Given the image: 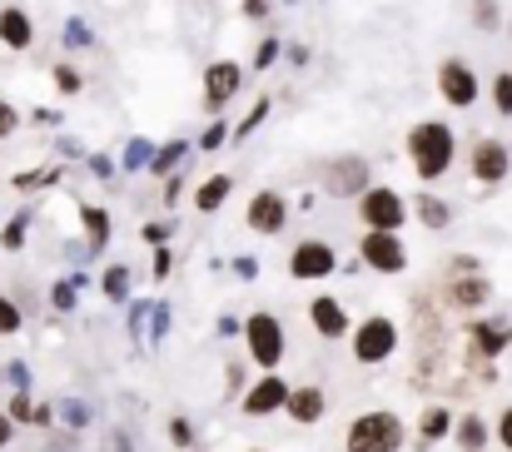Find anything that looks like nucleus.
<instances>
[{
  "instance_id": "1",
  "label": "nucleus",
  "mask_w": 512,
  "mask_h": 452,
  "mask_svg": "<svg viewBox=\"0 0 512 452\" xmlns=\"http://www.w3.org/2000/svg\"><path fill=\"white\" fill-rule=\"evenodd\" d=\"M408 154H413L418 179L448 174V164H453V130H448L443 120H423V125L408 135Z\"/></svg>"
},
{
  "instance_id": "2",
  "label": "nucleus",
  "mask_w": 512,
  "mask_h": 452,
  "mask_svg": "<svg viewBox=\"0 0 512 452\" xmlns=\"http://www.w3.org/2000/svg\"><path fill=\"white\" fill-rule=\"evenodd\" d=\"M403 448V423L393 413H363L348 428V452H398Z\"/></svg>"
},
{
  "instance_id": "3",
  "label": "nucleus",
  "mask_w": 512,
  "mask_h": 452,
  "mask_svg": "<svg viewBox=\"0 0 512 452\" xmlns=\"http://www.w3.org/2000/svg\"><path fill=\"white\" fill-rule=\"evenodd\" d=\"M244 333H249L254 363H259V368H279V358H284V328H279V318H274V313H254Z\"/></svg>"
},
{
  "instance_id": "4",
  "label": "nucleus",
  "mask_w": 512,
  "mask_h": 452,
  "mask_svg": "<svg viewBox=\"0 0 512 452\" xmlns=\"http://www.w3.org/2000/svg\"><path fill=\"white\" fill-rule=\"evenodd\" d=\"M393 348H398V328H393L388 318L358 323V333H353V358H358V363H383Z\"/></svg>"
},
{
  "instance_id": "5",
  "label": "nucleus",
  "mask_w": 512,
  "mask_h": 452,
  "mask_svg": "<svg viewBox=\"0 0 512 452\" xmlns=\"http://www.w3.org/2000/svg\"><path fill=\"white\" fill-rule=\"evenodd\" d=\"M334 269H339V259H334V249L324 239H309V244H299L289 254V274L294 279H329Z\"/></svg>"
},
{
  "instance_id": "6",
  "label": "nucleus",
  "mask_w": 512,
  "mask_h": 452,
  "mask_svg": "<svg viewBox=\"0 0 512 452\" xmlns=\"http://www.w3.org/2000/svg\"><path fill=\"white\" fill-rule=\"evenodd\" d=\"M363 219H368V229H398L403 224V199L393 194V189H363Z\"/></svg>"
},
{
  "instance_id": "7",
  "label": "nucleus",
  "mask_w": 512,
  "mask_h": 452,
  "mask_svg": "<svg viewBox=\"0 0 512 452\" xmlns=\"http://www.w3.org/2000/svg\"><path fill=\"white\" fill-rule=\"evenodd\" d=\"M363 264H373L378 274H398V269L408 264L398 234H388V229H368V239H363Z\"/></svg>"
},
{
  "instance_id": "8",
  "label": "nucleus",
  "mask_w": 512,
  "mask_h": 452,
  "mask_svg": "<svg viewBox=\"0 0 512 452\" xmlns=\"http://www.w3.org/2000/svg\"><path fill=\"white\" fill-rule=\"evenodd\" d=\"M438 85H443V100H448V105H473V100H478V75H473L463 60H448V65L438 70Z\"/></svg>"
},
{
  "instance_id": "9",
  "label": "nucleus",
  "mask_w": 512,
  "mask_h": 452,
  "mask_svg": "<svg viewBox=\"0 0 512 452\" xmlns=\"http://www.w3.org/2000/svg\"><path fill=\"white\" fill-rule=\"evenodd\" d=\"M284 219H289L284 194H274V189L254 194V204H249V229H254V234H279V229H284Z\"/></svg>"
},
{
  "instance_id": "10",
  "label": "nucleus",
  "mask_w": 512,
  "mask_h": 452,
  "mask_svg": "<svg viewBox=\"0 0 512 452\" xmlns=\"http://www.w3.org/2000/svg\"><path fill=\"white\" fill-rule=\"evenodd\" d=\"M284 398H289V388H284L274 373H264V378L244 393V413H249V418H269V413L284 408Z\"/></svg>"
},
{
  "instance_id": "11",
  "label": "nucleus",
  "mask_w": 512,
  "mask_h": 452,
  "mask_svg": "<svg viewBox=\"0 0 512 452\" xmlns=\"http://www.w3.org/2000/svg\"><path fill=\"white\" fill-rule=\"evenodd\" d=\"M473 174H478L483 184H498V179L508 174V150H503L498 140H478V145H473Z\"/></svg>"
},
{
  "instance_id": "12",
  "label": "nucleus",
  "mask_w": 512,
  "mask_h": 452,
  "mask_svg": "<svg viewBox=\"0 0 512 452\" xmlns=\"http://www.w3.org/2000/svg\"><path fill=\"white\" fill-rule=\"evenodd\" d=\"M239 80H244V70H239L234 60L209 65V75H204V100H209V105H224V100L239 90Z\"/></svg>"
},
{
  "instance_id": "13",
  "label": "nucleus",
  "mask_w": 512,
  "mask_h": 452,
  "mask_svg": "<svg viewBox=\"0 0 512 452\" xmlns=\"http://www.w3.org/2000/svg\"><path fill=\"white\" fill-rule=\"evenodd\" d=\"M30 40H35L30 15H25L20 5H5V10H0V45H10V50H30Z\"/></svg>"
},
{
  "instance_id": "14",
  "label": "nucleus",
  "mask_w": 512,
  "mask_h": 452,
  "mask_svg": "<svg viewBox=\"0 0 512 452\" xmlns=\"http://www.w3.org/2000/svg\"><path fill=\"white\" fill-rule=\"evenodd\" d=\"M363 179H368V164H363V159H334L329 174H324V184H329L334 194H358Z\"/></svg>"
},
{
  "instance_id": "15",
  "label": "nucleus",
  "mask_w": 512,
  "mask_h": 452,
  "mask_svg": "<svg viewBox=\"0 0 512 452\" xmlns=\"http://www.w3.org/2000/svg\"><path fill=\"white\" fill-rule=\"evenodd\" d=\"M284 408H289L294 423H319L324 418V388H289Z\"/></svg>"
},
{
  "instance_id": "16",
  "label": "nucleus",
  "mask_w": 512,
  "mask_h": 452,
  "mask_svg": "<svg viewBox=\"0 0 512 452\" xmlns=\"http://www.w3.org/2000/svg\"><path fill=\"white\" fill-rule=\"evenodd\" d=\"M473 343H478V363H488L493 353H503L512 343V323H473Z\"/></svg>"
},
{
  "instance_id": "17",
  "label": "nucleus",
  "mask_w": 512,
  "mask_h": 452,
  "mask_svg": "<svg viewBox=\"0 0 512 452\" xmlns=\"http://www.w3.org/2000/svg\"><path fill=\"white\" fill-rule=\"evenodd\" d=\"M309 318H314L319 338H343V328H348V313H343V303H339V299H314Z\"/></svg>"
},
{
  "instance_id": "18",
  "label": "nucleus",
  "mask_w": 512,
  "mask_h": 452,
  "mask_svg": "<svg viewBox=\"0 0 512 452\" xmlns=\"http://www.w3.org/2000/svg\"><path fill=\"white\" fill-rule=\"evenodd\" d=\"M229 189H234V184H229V174H214V179H209V184H204V189L194 194V204H199L204 214H214V209H219V204L229 199Z\"/></svg>"
},
{
  "instance_id": "19",
  "label": "nucleus",
  "mask_w": 512,
  "mask_h": 452,
  "mask_svg": "<svg viewBox=\"0 0 512 452\" xmlns=\"http://www.w3.org/2000/svg\"><path fill=\"white\" fill-rule=\"evenodd\" d=\"M488 294H493L488 279H458V284H453V303H458V308H473V303H483Z\"/></svg>"
},
{
  "instance_id": "20",
  "label": "nucleus",
  "mask_w": 512,
  "mask_h": 452,
  "mask_svg": "<svg viewBox=\"0 0 512 452\" xmlns=\"http://www.w3.org/2000/svg\"><path fill=\"white\" fill-rule=\"evenodd\" d=\"M458 443H463L468 452H478L483 443H488V428H483V418H478V413H468V418L458 423Z\"/></svg>"
},
{
  "instance_id": "21",
  "label": "nucleus",
  "mask_w": 512,
  "mask_h": 452,
  "mask_svg": "<svg viewBox=\"0 0 512 452\" xmlns=\"http://www.w3.org/2000/svg\"><path fill=\"white\" fill-rule=\"evenodd\" d=\"M418 219H423L428 229H443V224H448V204L433 199V194H423V199H418Z\"/></svg>"
},
{
  "instance_id": "22",
  "label": "nucleus",
  "mask_w": 512,
  "mask_h": 452,
  "mask_svg": "<svg viewBox=\"0 0 512 452\" xmlns=\"http://www.w3.org/2000/svg\"><path fill=\"white\" fill-rule=\"evenodd\" d=\"M80 214H85V229H90V244H105V239H110V214H105V209H95V204H85Z\"/></svg>"
},
{
  "instance_id": "23",
  "label": "nucleus",
  "mask_w": 512,
  "mask_h": 452,
  "mask_svg": "<svg viewBox=\"0 0 512 452\" xmlns=\"http://www.w3.org/2000/svg\"><path fill=\"white\" fill-rule=\"evenodd\" d=\"M100 289H105V294H110V299H125V294H130V274H125V269H120V264H115V269H110V274H105V284H100Z\"/></svg>"
},
{
  "instance_id": "24",
  "label": "nucleus",
  "mask_w": 512,
  "mask_h": 452,
  "mask_svg": "<svg viewBox=\"0 0 512 452\" xmlns=\"http://www.w3.org/2000/svg\"><path fill=\"white\" fill-rule=\"evenodd\" d=\"M25 224H30V219H25V214H15V219L5 224V234H0V244H5V249H20V239H25Z\"/></svg>"
},
{
  "instance_id": "25",
  "label": "nucleus",
  "mask_w": 512,
  "mask_h": 452,
  "mask_svg": "<svg viewBox=\"0 0 512 452\" xmlns=\"http://www.w3.org/2000/svg\"><path fill=\"white\" fill-rule=\"evenodd\" d=\"M448 433V413L443 408H433L428 418H423V438H443Z\"/></svg>"
},
{
  "instance_id": "26",
  "label": "nucleus",
  "mask_w": 512,
  "mask_h": 452,
  "mask_svg": "<svg viewBox=\"0 0 512 452\" xmlns=\"http://www.w3.org/2000/svg\"><path fill=\"white\" fill-rule=\"evenodd\" d=\"M493 100H498V110L508 115L512 110V75H498V80H493Z\"/></svg>"
},
{
  "instance_id": "27",
  "label": "nucleus",
  "mask_w": 512,
  "mask_h": 452,
  "mask_svg": "<svg viewBox=\"0 0 512 452\" xmlns=\"http://www.w3.org/2000/svg\"><path fill=\"white\" fill-rule=\"evenodd\" d=\"M20 323H25V318H20V308H15L10 299H0V333H15Z\"/></svg>"
},
{
  "instance_id": "28",
  "label": "nucleus",
  "mask_w": 512,
  "mask_h": 452,
  "mask_svg": "<svg viewBox=\"0 0 512 452\" xmlns=\"http://www.w3.org/2000/svg\"><path fill=\"white\" fill-rule=\"evenodd\" d=\"M15 125H20L15 105H10V100H0V140H10V135H15Z\"/></svg>"
},
{
  "instance_id": "29",
  "label": "nucleus",
  "mask_w": 512,
  "mask_h": 452,
  "mask_svg": "<svg viewBox=\"0 0 512 452\" xmlns=\"http://www.w3.org/2000/svg\"><path fill=\"white\" fill-rule=\"evenodd\" d=\"M55 85H60V95H75V90H80V75L65 70V65H55Z\"/></svg>"
},
{
  "instance_id": "30",
  "label": "nucleus",
  "mask_w": 512,
  "mask_h": 452,
  "mask_svg": "<svg viewBox=\"0 0 512 452\" xmlns=\"http://www.w3.org/2000/svg\"><path fill=\"white\" fill-rule=\"evenodd\" d=\"M170 438L179 443V448H189V443H194V428H189L184 418H174V423H170Z\"/></svg>"
},
{
  "instance_id": "31",
  "label": "nucleus",
  "mask_w": 512,
  "mask_h": 452,
  "mask_svg": "<svg viewBox=\"0 0 512 452\" xmlns=\"http://www.w3.org/2000/svg\"><path fill=\"white\" fill-rule=\"evenodd\" d=\"M145 164H150V145L135 140V145H130V169H145Z\"/></svg>"
},
{
  "instance_id": "32",
  "label": "nucleus",
  "mask_w": 512,
  "mask_h": 452,
  "mask_svg": "<svg viewBox=\"0 0 512 452\" xmlns=\"http://www.w3.org/2000/svg\"><path fill=\"white\" fill-rule=\"evenodd\" d=\"M179 159H184V145H170V150L160 154V164H155V169H174Z\"/></svg>"
},
{
  "instance_id": "33",
  "label": "nucleus",
  "mask_w": 512,
  "mask_h": 452,
  "mask_svg": "<svg viewBox=\"0 0 512 452\" xmlns=\"http://www.w3.org/2000/svg\"><path fill=\"white\" fill-rule=\"evenodd\" d=\"M274 55H279V50H274V40H264V45H259V55H254V60H259V70H264V65H274Z\"/></svg>"
},
{
  "instance_id": "34",
  "label": "nucleus",
  "mask_w": 512,
  "mask_h": 452,
  "mask_svg": "<svg viewBox=\"0 0 512 452\" xmlns=\"http://www.w3.org/2000/svg\"><path fill=\"white\" fill-rule=\"evenodd\" d=\"M498 438H503V443H508V452H512V408L503 413V423H498Z\"/></svg>"
},
{
  "instance_id": "35",
  "label": "nucleus",
  "mask_w": 512,
  "mask_h": 452,
  "mask_svg": "<svg viewBox=\"0 0 512 452\" xmlns=\"http://www.w3.org/2000/svg\"><path fill=\"white\" fill-rule=\"evenodd\" d=\"M55 303H60V308H70V303H75V289H70V284H60V289H55Z\"/></svg>"
},
{
  "instance_id": "36",
  "label": "nucleus",
  "mask_w": 512,
  "mask_h": 452,
  "mask_svg": "<svg viewBox=\"0 0 512 452\" xmlns=\"http://www.w3.org/2000/svg\"><path fill=\"white\" fill-rule=\"evenodd\" d=\"M244 10H249V15H264V10H269V0H244Z\"/></svg>"
},
{
  "instance_id": "37",
  "label": "nucleus",
  "mask_w": 512,
  "mask_h": 452,
  "mask_svg": "<svg viewBox=\"0 0 512 452\" xmlns=\"http://www.w3.org/2000/svg\"><path fill=\"white\" fill-rule=\"evenodd\" d=\"M5 443H10V418L0 413V448H5Z\"/></svg>"
}]
</instances>
